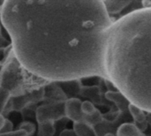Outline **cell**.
Returning <instances> with one entry per match:
<instances>
[{
  "mask_svg": "<svg viewBox=\"0 0 151 136\" xmlns=\"http://www.w3.org/2000/svg\"><path fill=\"white\" fill-rule=\"evenodd\" d=\"M73 131L77 136H97L94 127L84 121L73 123Z\"/></svg>",
  "mask_w": 151,
  "mask_h": 136,
  "instance_id": "4fadbf2b",
  "label": "cell"
},
{
  "mask_svg": "<svg viewBox=\"0 0 151 136\" xmlns=\"http://www.w3.org/2000/svg\"><path fill=\"white\" fill-rule=\"evenodd\" d=\"M81 103L79 98H68L65 103V117L73 123L84 121V115L81 112Z\"/></svg>",
  "mask_w": 151,
  "mask_h": 136,
  "instance_id": "52a82bcc",
  "label": "cell"
},
{
  "mask_svg": "<svg viewBox=\"0 0 151 136\" xmlns=\"http://www.w3.org/2000/svg\"><path fill=\"white\" fill-rule=\"evenodd\" d=\"M4 120H5V118L3 115L0 114V130L2 129V127H3V126L4 124Z\"/></svg>",
  "mask_w": 151,
  "mask_h": 136,
  "instance_id": "cb8c5ba5",
  "label": "cell"
},
{
  "mask_svg": "<svg viewBox=\"0 0 151 136\" xmlns=\"http://www.w3.org/2000/svg\"><path fill=\"white\" fill-rule=\"evenodd\" d=\"M106 70L117 90L151 112V7L134 10L113 22Z\"/></svg>",
  "mask_w": 151,
  "mask_h": 136,
  "instance_id": "7a4b0ae2",
  "label": "cell"
},
{
  "mask_svg": "<svg viewBox=\"0 0 151 136\" xmlns=\"http://www.w3.org/2000/svg\"><path fill=\"white\" fill-rule=\"evenodd\" d=\"M2 64L3 65L0 70V87L7 89L12 97L33 92L50 83L25 68L16 58L13 50L2 61Z\"/></svg>",
  "mask_w": 151,
  "mask_h": 136,
  "instance_id": "3957f363",
  "label": "cell"
},
{
  "mask_svg": "<svg viewBox=\"0 0 151 136\" xmlns=\"http://www.w3.org/2000/svg\"><path fill=\"white\" fill-rule=\"evenodd\" d=\"M4 48H0V57L3 56V53H4ZM1 60V59H0Z\"/></svg>",
  "mask_w": 151,
  "mask_h": 136,
  "instance_id": "4316f807",
  "label": "cell"
},
{
  "mask_svg": "<svg viewBox=\"0 0 151 136\" xmlns=\"http://www.w3.org/2000/svg\"><path fill=\"white\" fill-rule=\"evenodd\" d=\"M59 136H77L73 129H64L60 134Z\"/></svg>",
  "mask_w": 151,
  "mask_h": 136,
  "instance_id": "603a6c76",
  "label": "cell"
},
{
  "mask_svg": "<svg viewBox=\"0 0 151 136\" xmlns=\"http://www.w3.org/2000/svg\"><path fill=\"white\" fill-rule=\"evenodd\" d=\"M0 19L19 63L49 82L108 80L113 19L98 0H6Z\"/></svg>",
  "mask_w": 151,
  "mask_h": 136,
  "instance_id": "6da1fadb",
  "label": "cell"
},
{
  "mask_svg": "<svg viewBox=\"0 0 151 136\" xmlns=\"http://www.w3.org/2000/svg\"><path fill=\"white\" fill-rule=\"evenodd\" d=\"M11 44V42H9L2 35V30H1V26H0V48H5L7 46H9Z\"/></svg>",
  "mask_w": 151,
  "mask_h": 136,
  "instance_id": "7402d4cb",
  "label": "cell"
},
{
  "mask_svg": "<svg viewBox=\"0 0 151 136\" xmlns=\"http://www.w3.org/2000/svg\"><path fill=\"white\" fill-rule=\"evenodd\" d=\"M127 110L134 119V123L142 133V131L147 127V115L145 114L144 111L131 103L128 104Z\"/></svg>",
  "mask_w": 151,
  "mask_h": 136,
  "instance_id": "ba28073f",
  "label": "cell"
},
{
  "mask_svg": "<svg viewBox=\"0 0 151 136\" xmlns=\"http://www.w3.org/2000/svg\"><path fill=\"white\" fill-rule=\"evenodd\" d=\"M116 133V136H143L142 133L140 131V129L134 122L121 124L118 127Z\"/></svg>",
  "mask_w": 151,
  "mask_h": 136,
  "instance_id": "8fae6325",
  "label": "cell"
},
{
  "mask_svg": "<svg viewBox=\"0 0 151 136\" xmlns=\"http://www.w3.org/2000/svg\"><path fill=\"white\" fill-rule=\"evenodd\" d=\"M65 103L42 104L35 111V119L38 124L45 121H58L65 118Z\"/></svg>",
  "mask_w": 151,
  "mask_h": 136,
  "instance_id": "277c9868",
  "label": "cell"
},
{
  "mask_svg": "<svg viewBox=\"0 0 151 136\" xmlns=\"http://www.w3.org/2000/svg\"><path fill=\"white\" fill-rule=\"evenodd\" d=\"M59 84L64 85L62 89L65 93V95H77L80 93V90L81 89V81H65V82H59Z\"/></svg>",
  "mask_w": 151,
  "mask_h": 136,
  "instance_id": "5bb4252c",
  "label": "cell"
},
{
  "mask_svg": "<svg viewBox=\"0 0 151 136\" xmlns=\"http://www.w3.org/2000/svg\"><path fill=\"white\" fill-rule=\"evenodd\" d=\"M103 136H116V135H114L112 133H106V134H104Z\"/></svg>",
  "mask_w": 151,
  "mask_h": 136,
  "instance_id": "484cf974",
  "label": "cell"
},
{
  "mask_svg": "<svg viewBox=\"0 0 151 136\" xmlns=\"http://www.w3.org/2000/svg\"><path fill=\"white\" fill-rule=\"evenodd\" d=\"M19 129L26 131L27 134V136H32L35 134V124L32 123V122L24 121V122H22V123L19 125Z\"/></svg>",
  "mask_w": 151,
  "mask_h": 136,
  "instance_id": "d6986e66",
  "label": "cell"
},
{
  "mask_svg": "<svg viewBox=\"0 0 151 136\" xmlns=\"http://www.w3.org/2000/svg\"><path fill=\"white\" fill-rule=\"evenodd\" d=\"M13 129V124L7 119H5L4 120V124L2 127V129L0 130V134H4V133H9L12 132Z\"/></svg>",
  "mask_w": 151,
  "mask_h": 136,
  "instance_id": "ffe728a7",
  "label": "cell"
},
{
  "mask_svg": "<svg viewBox=\"0 0 151 136\" xmlns=\"http://www.w3.org/2000/svg\"><path fill=\"white\" fill-rule=\"evenodd\" d=\"M0 136H27V134L24 130L18 129V130L12 131V132H9V133L0 134Z\"/></svg>",
  "mask_w": 151,
  "mask_h": 136,
  "instance_id": "44dd1931",
  "label": "cell"
},
{
  "mask_svg": "<svg viewBox=\"0 0 151 136\" xmlns=\"http://www.w3.org/2000/svg\"><path fill=\"white\" fill-rule=\"evenodd\" d=\"M147 122L151 126V112H149L147 115Z\"/></svg>",
  "mask_w": 151,
  "mask_h": 136,
  "instance_id": "d4e9b609",
  "label": "cell"
},
{
  "mask_svg": "<svg viewBox=\"0 0 151 136\" xmlns=\"http://www.w3.org/2000/svg\"><path fill=\"white\" fill-rule=\"evenodd\" d=\"M56 133V127L54 121H45L38 124L37 136H54Z\"/></svg>",
  "mask_w": 151,
  "mask_h": 136,
  "instance_id": "9a60e30c",
  "label": "cell"
},
{
  "mask_svg": "<svg viewBox=\"0 0 151 136\" xmlns=\"http://www.w3.org/2000/svg\"><path fill=\"white\" fill-rule=\"evenodd\" d=\"M43 104H60L65 103L68 97L57 82H50L45 88Z\"/></svg>",
  "mask_w": 151,
  "mask_h": 136,
  "instance_id": "8992f818",
  "label": "cell"
},
{
  "mask_svg": "<svg viewBox=\"0 0 151 136\" xmlns=\"http://www.w3.org/2000/svg\"><path fill=\"white\" fill-rule=\"evenodd\" d=\"M96 111V108L95 104L92 102H90L89 100H85L81 103V112L84 116L90 115L93 112H95Z\"/></svg>",
  "mask_w": 151,
  "mask_h": 136,
  "instance_id": "ac0fdd59",
  "label": "cell"
},
{
  "mask_svg": "<svg viewBox=\"0 0 151 136\" xmlns=\"http://www.w3.org/2000/svg\"><path fill=\"white\" fill-rule=\"evenodd\" d=\"M104 97L106 100L114 103L120 112H123L127 110L128 104H130V102L126 98V96L119 90H109L104 94Z\"/></svg>",
  "mask_w": 151,
  "mask_h": 136,
  "instance_id": "9c48e42d",
  "label": "cell"
},
{
  "mask_svg": "<svg viewBox=\"0 0 151 136\" xmlns=\"http://www.w3.org/2000/svg\"><path fill=\"white\" fill-rule=\"evenodd\" d=\"M133 1H103L107 13L110 15L120 12L122 10L127 8L128 5L132 4Z\"/></svg>",
  "mask_w": 151,
  "mask_h": 136,
  "instance_id": "30bf717a",
  "label": "cell"
},
{
  "mask_svg": "<svg viewBox=\"0 0 151 136\" xmlns=\"http://www.w3.org/2000/svg\"><path fill=\"white\" fill-rule=\"evenodd\" d=\"M2 65H3V64H2V61L0 60V70H1V68H2Z\"/></svg>",
  "mask_w": 151,
  "mask_h": 136,
  "instance_id": "83f0119b",
  "label": "cell"
},
{
  "mask_svg": "<svg viewBox=\"0 0 151 136\" xmlns=\"http://www.w3.org/2000/svg\"><path fill=\"white\" fill-rule=\"evenodd\" d=\"M84 122H86L88 125L95 127L104 122L103 114L101 113V112L98 109H96V111L95 112H93L92 114L84 116Z\"/></svg>",
  "mask_w": 151,
  "mask_h": 136,
  "instance_id": "2e32d148",
  "label": "cell"
},
{
  "mask_svg": "<svg viewBox=\"0 0 151 136\" xmlns=\"http://www.w3.org/2000/svg\"><path fill=\"white\" fill-rule=\"evenodd\" d=\"M11 98H12V96L10 92L7 89L0 87V114L1 115Z\"/></svg>",
  "mask_w": 151,
  "mask_h": 136,
  "instance_id": "e0dca14e",
  "label": "cell"
},
{
  "mask_svg": "<svg viewBox=\"0 0 151 136\" xmlns=\"http://www.w3.org/2000/svg\"><path fill=\"white\" fill-rule=\"evenodd\" d=\"M100 89L98 87H81L79 95L84 97L89 98L90 102L93 104H102L101 103V95H100Z\"/></svg>",
  "mask_w": 151,
  "mask_h": 136,
  "instance_id": "7c38bea8",
  "label": "cell"
},
{
  "mask_svg": "<svg viewBox=\"0 0 151 136\" xmlns=\"http://www.w3.org/2000/svg\"><path fill=\"white\" fill-rule=\"evenodd\" d=\"M44 88H41L37 90H35L33 92H30L22 96L12 97V111L21 112L29 106H32L40 102H42L44 99V94H45Z\"/></svg>",
  "mask_w": 151,
  "mask_h": 136,
  "instance_id": "5b68a950",
  "label": "cell"
}]
</instances>
